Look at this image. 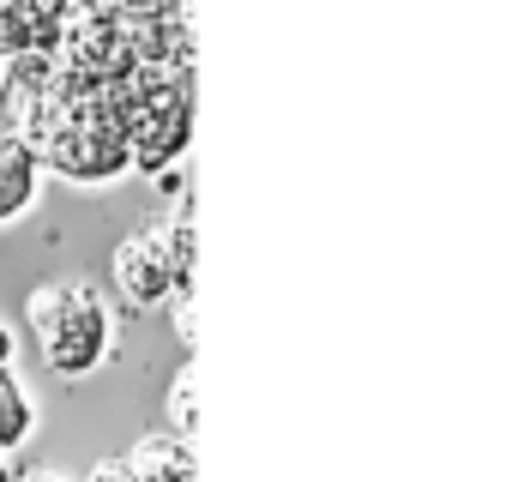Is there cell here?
Masks as SVG:
<instances>
[{"instance_id":"obj_11","label":"cell","mask_w":512,"mask_h":482,"mask_svg":"<svg viewBox=\"0 0 512 482\" xmlns=\"http://www.w3.org/2000/svg\"><path fill=\"white\" fill-rule=\"evenodd\" d=\"M61 7L73 13V19H103V13H115L121 0H61Z\"/></svg>"},{"instance_id":"obj_12","label":"cell","mask_w":512,"mask_h":482,"mask_svg":"<svg viewBox=\"0 0 512 482\" xmlns=\"http://www.w3.org/2000/svg\"><path fill=\"white\" fill-rule=\"evenodd\" d=\"M13 362H19V332L0 320V368H13Z\"/></svg>"},{"instance_id":"obj_1","label":"cell","mask_w":512,"mask_h":482,"mask_svg":"<svg viewBox=\"0 0 512 482\" xmlns=\"http://www.w3.org/2000/svg\"><path fill=\"white\" fill-rule=\"evenodd\" d=\"M25 326L55 380H91L115 356V308L91 284H67V278L37 284L25 296Z\"/></svg>"},{"instance_id":"obj_15","label":"cell","mask_w":512,"mask_h":482,"mask_svg":"<svg viewBox=\"0 0 512 482\" xmlns=\"http://www.w3.org/2000/svg\"><path fill=\"white\" fill-rule=\"evenodd\" d=\"M0 73H7V61H0Z\"/></svg>"},{"instance_id":"obj_8","label":"cell","mask_w":512,"mask_h":482,"mask_svg":"<svg viewBox=\"0 0 512 482\" xmlns=\"http://www.w3.org/2000/svg\"><path fill=\"white\" fill-rule=\"evenodd\" d=\"M169 260H175V290H193V266H199V223H193V205H181L169 223Z\"/></svg>"},{"instance_id":"obj_7","label":"cell","mask_w":512,"mask_h":482,"mask_svg":"<svg viewBox=\"0 0 512 482\" xmlns=\"http://www.w3.org/2000/svg\"><path fill=\"white\" fill-rule=\"evenodd\" d=\"M31 434H37V398L13 368H0V452H25Z\"/></svg>"},{"instance_id":"obj_13","label":"cell","mask_w":512,"mask_h":482,"mask_svg":"<svg viewBox=\"0 0 512 482\" xmlns=\"http://www.w3.org/2000/svg\"><path fill=\"white\" fill-rule=\"evenodd\" d=\"M19 482H79V476H67V470H25Z\"/></svg>"},{"instance_id":"obj_14","label":"cell","mask_w":512,"mask_h":482,"mask_svg":"<svg viewBox=\"0 0 512 482\" xmlns=\"http://www.w3.org/2000/svg\"><path fill=\"white\" fill-rule=\"evenodd\" d=\"M25 470H19V452H0V482H19Z\"/></svg>"},{"instance_id":"obj_10","label":"cell","mask_w":512,"mask_h":482,"mask_svg":"<svg viewBox=\"0 0 512 482\" xmlns=\"http://www.w3.org/2000/svg\"><path fill=\"white\" fill-rule=\"evenodd\" d=\"M85 482H139V470H133V458H97Z\"/></svg>"},{"instance_id":"obj_3","label":"cell","mask_w":512,"mask_h":482,"mask_svg":"<svg viewBox=\"0 0 512 482\" xmlns=\"http://www.w3.org/2000/svg\"><path fill=\"white\" fill-rule=\"evenodd\" d=\"M109 278H115V296H121L127 314L163 308V302L175 296V260H169V235H163V223H157V229H133L127 241H115Z\"/></svg>"},{"instance_id":"obj_5","label":"cell","mask_w":512,"mask_h":482,"mask_svg":"<svg viewBox=\"0 0 512 482\" xmlns=\"http://www.w3.org/2000/svg\"><path fill=\"white\" fill-rule=\"evenodd\" d=\"M43 181H49V169H43L37 145L19 127H7V133H0V229H19L37 211Z\"/></svg>"},{"instance_id":"obj_6","label":"cell","mask_w":512,"mask_h":482,"mask_svg":"<svg viewBox=\"0 0 512 482\" xmlns=\"http://www.w3.org/2000/svg\"><path fill=\"white\" fill-rule=\"evenodd\" d=\"M127 458H133L139 482H199V458H193L187 434H145V440H133Z\"/></svg>"},{"instance_id":"obj_2","label":"cell","mask_w":512,"mask_h":482,"mask_svg":"<svg viewBox=\"0 0 512 482\" xmlns=\"http://www.w3.org/2000/svg\"><path fill=\"white\" fill-rule=\"evenodd\" d=\"M127 91H133V175L175 181L187 151H193V121H199L193 73H181V67H133Z\"/></svg>"},{"instance_id":"obj_9","label":"cell","mask_w":512,"mask_h":482,"mask_svg":"<svg viewBox=\"0 0 512 482\" xmlns=\"http://www.w3.org/2000/svg\"><path fill=\"white\" fill-rule=\"evenodd\" d=\"M169 422H175V434H199V374H193V362H181V374L169 380Z\"/></svg>"},{"instance_id":"obj_4","label":"cell","mask_w":512,"mask_h":482,"mask_svg":"<svg viewBox=\"0 0 512 482\" xmlns=\"http://www.w3.org/2000/svg\"><path fill=\"white\" fill-rule=\"evenodd\" d=\"M73 13L61 0H0V61L19 55H61Z\"/></svg>"}]
</instances>
